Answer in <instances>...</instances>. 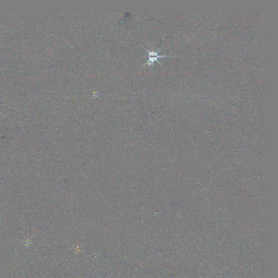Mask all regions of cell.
I'll return each mask as SVG.
<instances>
[{"mask_svg":"<svg viewBox=\"0 0 278 278\" xmlns=\"http://www.w3.org/2000/svg\"><path fill=\"white\" fill-rule=\"evenodd\" d=\"M146 49V48H145ZM148 52V60L147 61V62H146V63L144 64V65H145L146 64H148L150 65H152V64H153L154 62L155 61H157L159 63L161 64L160 62H159L157 61V59L160 58H166V57H179V55H177V56H173V55H159V51H160L158 50L157 51H150L148 50H146Z\"/></svg>","mask_w":278,"mask_h":278,"instance_id":"6da1fadb","label":"cell"}]
</instances>
